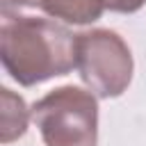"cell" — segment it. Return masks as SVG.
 Instances as JSON below:
<instances>
[{"label":"cell","mask_w":146,"mask_h":146,"mask_svg":"<svg viewBox=\"0 0 146 146\" xmlns=\"http://www.w3.org/2000/svg\"><path fill=\"white\" fill-rule=\"evenodd\" d=\"M75 39L50 18L5 14L0 25V62L21 87H34L75 68Z\"/></svg>","instance_id":"obj_1"},{"label":"cell","mask_w":146,"mask_h":146,"mask_svg":"<svg viewBox=\"0 0 146 146\" xmlns=\"http://www.w3.org/2000/svg\"><path fill=\"white\" fill-rule=\"evenodd\" d=\"M32 121L46 146L98 144V100L89 89L64 84L48 91L32 105Z\"/></svg>","instance_id":"obj_2"},{"label":"cell","mask_w":146,"mask_h":146,"mask_svg":"<svg viewBox=\"0 0 146 146\" xmlns=\"http://www.w3.org/2000/svg\"><path fill=\"white\" fill-rule=\"evenodd\" d=\"M75 68L80 80L98 98H119L132 82V52L121 34L96 27L75 39Z\"/></svg>","instance_id":"obj_3"},{"label":"cell","mask_w":146,"mask_h":146,"mask_svg":"<svg viewBox=\"0 0 146 146\" xmlns=\"http://www.w3.org/2000/svg\"><path fill=\"white\" fill-rule=\"evenodd\" d=\"M27 9H39L48 18L64 21L71 25H89L105 11L103 0H30Z\"/></svg>","instance_id":"obj_4"},{"label":"cell","mask_w":146,"mask_h":146,"mask_svg":"<svg viewBox=\"0 0 146 146\" xmlns=\"http://www.w3.org/2000/svg\"><path fill=\"white\" fill-rule=\"evenodd\" d=\"M32 110L23 100V96L11 89H0V144H11L21 139L27 130Z\"/></svg>","instance_id":"obj_5"},{"label":"cell","mask_w":146,"mask_h":146,"mask_svg":"<svg viewBox=\"0 0 146 146\" xmlns=\"http://www.w3.org/2000/svg\"><path fill=\"white\" fill-rule=\"evenodd\" d=\"M103 2H105V9L116 14H135L146 5V0H103Z\"/></svg>","instance_id":"obj_6"}]
</instances>
